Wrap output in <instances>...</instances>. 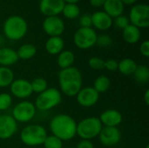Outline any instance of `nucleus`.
<instances>
[{
  "label": "nucleus",
  "mask_w": 149,
  "mask_h": 148,
  "mask_svg": "<svg viewBox=\"0 0 149 148\" xmlns=\"http://www.w3.org/2000/svg\"><path fill=\"white\" fill-rule=\"evenodd\" d=\"M58 80L60 92L67 97H75L83 87L82 73L74 66L60 70Z\"/></svg>",
  "instance_id": "obj_1"
},
{
  "label": "nucleus",
  "mask_w": 149,
  "mask_h": 148,
  "mask_svg": "<svg viewBox=\"0 0 149 148\" xmlns=\"http://www.w3.org/2000/svg\"><path fill=\"white\" fill-rule=\"evenodd\" d=\"M49 126L52 134L62 141H69L77 135V122L68 114L55 115L51 120Z\"/></svg>",
  "instance_id": "obj_2"
},
{
  "label": "nucleus",
  "mask_w": 149,
  "mask_h": 148,
  "mask_svg": "<svg viewBox=\"0 0 149 148\" xmlns=\"http://www.w3.org/2000/svg\"><path fill=\"white\" fill-rule=\"evenodd\" d=\"M3 31L6 38L11 41H17L24 38L27 34L28 24L21 16H10L3 24Z\"/></svg>",
  "instance_id": "obj_3"
},
{
  "label": "nucleus",
  "mask_w": 149,
  "mask_h": 148,
  "mask_svg": "<svg viewBox=\"0 0 149 148\" xmlns=\"http://www.w3.org/2000/svg\"><path fill=\"white\" fill-rule=\"evenodd\" d=\"M62 102V93L58 88L50 87L43 92L38 94L34 105L37 111L47 112L50 111Z\"/></svg>",
  "instance_id": "obj_4"
},
{
  "label": "nucleus",
  "mask_w": 149,
  "mask_h": 148,
  "mask_svg": "<svg viewBox=\"0 0 149 148\" xmlns=\"http://www.w3.org/2000/svg\"><path fill=\"white\" fill-rule=\"evenodd\" d=\"M47 135L46 129L43 126L32 124L28 125L22 129L19 138L25 146L38 147L43 145Z\"/></svg>",
  "instance_id": "obj_5"
},
{
  "label": "nucleus",
  "mask_w": 149,
  "mask_h": 148,
  "mask_svg": "<svg viewBox=\"0 0 149 148\" xmlns=\"http://www.w3.org/2000/svg\"><path fill=\"white\" fill-rule=\"evenodd\" d=\"M102 127L99 117H86L77 123V135L81 140H91L99 136Z\"/></svg>",
  "instance_id": "obj_6"
},
{
  "label": "nucleus",
  "mask_w": 149,
  "mask_h": 148,
  "mask_svg": "<svg viewBox=\"0 0 149 148\" xmlns=\"http://www.w3.org/2000/svg\"><path fill=\"white\" fill-rule=\"evenodd\" d=\"M98 34L93 27H79L73 35V43L80 50H87L96 45Z\"/></svg>",
  "instance_id": "obj_7"
},
{
  "label": "nucleus",
  "mask_w": 149,
  "mask_h": 148,
  "mask_svg": "<svg viewBox=\"0 0 149 148\" xmlns=\"http://www.w3.org/2000/svg\"><path fill=\"white\" fill-rule=\"evenodd\" d=\"M128 19L131 24L139 29L149 26V6L147 3H135L129 11Z\"/></svg>",
  "instance_id": "obj_8"
},
{
  "label": "nucleus",
  "mask_w": 149,
  "mask_h": 148,
  "mask_svg": "<svg viewBox=\"0 0 149 148\" xmlns=\"http://www.w3.org/2000/svg\"><path fill=\"white\" fill-rule=\"evenodd\" d=\"M37 109L34 103L23 100L18 102L12 108L11 116L17 123H28L35 117Z\"/></svg>",
  "instance_id": "obj_9"
},
{
  "label": "nucleus",
  "mask_w": 149,
  "mask_h": 148,
  "mask_svg": "<svg viewBox=\"0 0 149 148\" xmlns=\"http://www.w3.org/2000/svg\"><path fill=\"white\" fill-rule=\"evenodd\" d=\"M42 28L49 37H61L65 30V24L58 16L46 17L42 23Z\"/></svg>",
  "instance_id": "obj_10"
},
{
  "label": "nucleus",
  "mask_w": 149,
  "mask_h": 148,
  "mask_svg": "<svg viewBox=\"0 0 149 148\" xmlns=\"http://www.w3.org/2000/svg\"><path fill=\"white\" fill-rule=\"evenodd\" d=\"M100 94L93 86H86L82 87L75 97L77 103L80 106L89 108L98 103L100 99Z\"/></svg>",
  "instance_id": "obj_11"
},
{
  "label": "nucleus",
  "mask_w": 149,
  "mask_h": 148,
  "mask_svg": "<svg viewBox=\"0 0 149 148\" xmlns=\"http://www.w3.org/2000/svg\"><path fill=\"white\" fill-rule=\"evenodd\" d=\"M10 95L14 96L17 99H24L31 96L32 90L31 86V82L24 79H14L11 85L9 86Z\"/></svg>",
  "instance_id": "obj_12"
},
{
  "label": "nucleus",
  "mask_w": 149,
  "mask_h": 148,
  "mask_svg": "<svg viewBox=\"0 0 149 148\" xmlns=\"http://www.w3.org/2000/svg\"><path fill=\"white\" fill-rule=\"evenodd\" d=\"M17 131V122L10 114H0V140L13 137Z\"/></svg>",
  "instance_id": "obj_13"
},
{
  "label": "nucleus",
  "mask_w": 149,
  "mask_h": 148,
  "mask_svg": "<svg viewBox=\"0 0 149 148\" xmlns=\"http://www.w3.org/2000/svg\"><path fill=\"white\" fill-rule=\"evenodd\" d=\"M98 137L103 146L113 147L120 141L121 132L118 127L103 126Z\"/></svg>",
  "instance_id": "obj_14"
},
{
  "label": "nucleus",
  "mask_w": 149,
  "mask_h": 148,
  "mask_svg": "<svg viewBox=\"0 0 149 148\" xmlns=\"http://www.w3.org/2000/svg\"><path fill=\"white\" fill-rule=\"evenodd\" d=\"M65 4L63 0H40L38 8L45 17H54L62 13Z\"/></svg>",
  "instance_id": "obj_15"
},
{
  "label": "nucleus",
  "mask_w": 149,
  "mask_h": 148,
  "mask_svg": "<svg viewBox=\"0 0 149 148\" xmlns=\"http://www.w3.org/2000/svg\"><path fill=\"white\" fill-rule=\"evenodd\" d=\"M99 119L103 126L110 127H118L123 120L121 113L116 109L105 110L101 113Z\"/></svg>",
  "instance_id": "obj_16"
},
{
  "label": "nucleus",
  "mask_w": 149,
  "mask_h": 148,
  "mask_svg": "<svg viewBox=\"0 0 149 148\" xmlns=\"http://www.w3.org/2000/svg\"><path fill=\"white\" fill-rule=\"evenodd\" d=\"M91 17L93 26L99 31H107L113 24V19L103 10L96 11Z\"/></svg>",
  "instance_id": "obj_17"
},
{
  "label": "nucleus",
  "mask_w": 149,
  "mask_h": 148,
  "mask_svg": "<svg viewBox=\"0 0 149 148\" xmlns=\"http://www.w3.org/2000/svg\"><path fill=\"white\" fill-rule=\"evenodd\" d=\"M102 7L103 11H105L113 19L122 15L125 9V5L120 0H106Z\"/></svg>",
  "instance_id": "obj_18"
},
{
  "label": "nucleus",
  "mask_w": 149,
  "mask_h": 148,
  "mask_svg": "<svg viewBox=\"0 0 149 148\" xmlns=\"http://www.w3.org/2000/svg\"><path fill=\"white\" fill-rule=\"evenodd\" d=\"M17 51L10 47H0V66L10 67L18 61Z\"/></svg>",
  "instance_id": "obj_19"
},
{
  "label": "nucleus",
  "mask_w": 149,
  "mask_h": 148,
  "mask_svg": "<svg viewBox=\"0 0 149 148\" xmlns=\"http://www.w3.org/2000/svg\"><path fill=\"white\" fill-rule=\"evenodd\" d=\"M65 47V42L61 37H50L45 44V51L50 55H58Z\"/></svg>",
  "instance_id": "obj_20"
},
{
  "label": "nucleus",
  "mask_w": 149,
  "mask_h": 148,
  "mask_svg": "<svg viewBox=\"0 0 149 148\" xmlns=\"http://www.w3.org/2000/svg\"><path fill=\"white\" fill-rule=\"evenodd\" d=\"M122 37L125 42L129 44H134L138 43L141 37V29L129 24L125 29L122 30Z\"/></svg>",
  "instance_id": "obj_21"
},
{
  "label": "nucleus",
  "mask_w": 149,
  "mask_h": 148,
  "mask_svg": "<svg viewBox=\"0 0 149 148\" xmlns=\"http://www.w3.org/2000/svg\"><path fill=\"white\" fill-rule=\"evenodd\" d=\"M74 62H75V54L70 50H63L58 55L57 64L60 68V70L73 66Z\"/></svg>",
  "instance_id": "obj_22"
},
{
  "label": "nucleus",
  "mask_w": 149,
  "mask_h": 148,
  "mask_svg": "<svg viewBox=\"0 0 149 148\" xmlns=\"http://www.w3.org/2000/svg\"><path fill=\"white\" fill-rule=\"evenodd\" d=\"M137 65V63L133 58H125L118 62V71L125 76H133Z\"/></svg>",
  "instance_id": "obj_23"
},
{
  "label": "nucleus",
  "mask_w": 149,
  "mask_h": 148,
  "mask_svg": "<svg viewBox=\"0 0 149 148\" xmlns=\"http://www.w3.org/2000/svg\"><path fill=\"white\" fill-rule=\"evenodd\" d=\"M18 59L22 60H29L32 58H34L37 54V47L30 43L23 44L19 46V48L16 51Z\"/></svg>",
  "instance_id": "obj_24"
},
{
  "label": "nucleus",
  "mask_w": 149,
  "mask_h": 148,
  "mask_svg": "<svg viewBox=\"0 0 149 148\" xmlns=\"http://www.w3.org/2000/svg\"><path fill=\"white\" fill-rule=\"evenodd\" d=\"M13 71L10 67L0 66V88L9 87L15 79Z\"/></svg>",
  "instance_id": "obj_25"
},
{
  "label": "nucleus",
  "mask_w": 149,
  "mask_h": 148,
  "mask_svg": "<svg viewBox=\"0 0 149 148\" xmlns=\"http://www.w3.org/2000/svg\"><path fill=\"white\" fill-rule=\"evenodd\" d=\"M110 86H111V81L106 75L98 76L95 79V80L93 82V87L100 94L105 93L106 92H107L109 90Z\"/></svg>",
  "instance_id": "obj_26"
},
{
  "label": "nucleus",
  "mask_w": 149,
  "mask_h": 148,
  "mask_svg": "<svg viewBox=\"0 0 149 148\" xmlns=\"http://www.w3.org/2000/svg\"><path fill=\"white\" fill-rule=\"evenodd\" d=\"M62 14L67 19H75L80 15V8L77 3H65Z\"/></svg>",
  "instance_id": "obj_27"
},
{
  "label": "nucleus",
  "mask_w": 149,
  "mask_h": 148,
  "mask_svg": "<svg viewBox=\"0 0 149 148\" xmlns=\"http://www.w3.org/2000/svg\"><path fill=\"white\" fill-rule=\"evenodd\" d=\"M133 76L134 79L141 84L148 83L149 80V68L144 65H137V68Z\"/></svg>",
  "instance_id": "obj_28"
},
{
  "label": "nucleus",
  "mask_w": 149,
  "mask_h": 148,
  "mask_svg": "<svg viewBox=\"0 0 149 148\" xmlns=\"http://www.w3.org/2000/svg\"><path fill=\"white\" fill-rule=\"evenodd\" d=\"M31 86L33 93L39 94L48 88V83L44 78L38 77L31 82Z\"/></svg>",
  "instance_id": "obj_29"
},
{
  "label": "nucleus",
  "mask_w": 149,
  "mask_h": 148,
  "mask_svg": "<svg viewBox=\"0 0 149 148\" xmlns=\"http://www.w3.org/2000/svg\"><path fill=\"white\" fill-rule=\"evenodd\" d=\"M44 148H63V141L54 135H47L44 143Z\"/></svg>",
  "instance_id": "obj_30"
},
{
  "label": "nucleus",
  "mask_w": 149,
  "mask_h": 148,
  "mask_svg": "<svg viewBox=\"0 0 149 148\" xmlns=\"http://www.w3.org/2000/svg\"><path fill=\"white\" fill-rule=\"evenodd\" d=\"M12 105V96L8 92L0 93V112L7 111Z\"/></svg>",
  "instance_id": "obj_31"
},
{
  "label": "nucleus",
  "mask_w": 149,
  "mask_h": 148,
  "mask_svg": "<svg viewBox=\"0 0 149 148\" xmlns=\"http://www.w3.org/2000/svg\"><path fill=\"white\" fill-rule=\"evenodd\" d=\"M88 65L91 69L100 71L105 69V60L99 57H92L88 60Z\"/></svg>",
  "instance_id": "obj_32"
},
{
  "label": "nucleus",
  "mask_w": 149,
  "mask_h": 148,
  "mask_svg": "<svg viewBox=\"0 0 149 148\" xmlns=\"http://www.w3.org/2000/svg\"><path fill=\"white\" fill-rule=\"evenodd\" d=\"M96 44L100 47H109L113 44V38L110 35L107 34L98 35Z\"/></svg>",
  "instance_id": "obj_33"
},
{
  "label": "nucleus",
  "mask_w": 149,
  "mask_h": 148,
  "mask_svg": "<svg viewBox=\"0 0 149 148\" xmlns=\"http://www.w3.org/2000/svg\"><path fill=\"white\" fill-rule=\"evenodd\" d=\"M129 24H130V22H129L128 17L123 14L114 18V25L120 30L125 29Z\"/></svg>",
  "instance_id": "obj_34"
},
{
  "label": "nucleus",
  "mask_w": 149,
  "mask_h": 148,
  "mask_svg": "<svg viewBox=\"0 0 149 148\" xmlns=\"http://www.w3.org/2000/svg\"><path fill=\"white\" fill-rule=\"evenodd\" d=\"M79 25L80 27L90 28L93 27L92 24V17L90 14H84L79 17Z\"/></svg>",
  "instance_id": "obj_35"
},
{
  "label": "nucleus",
  "mask_w": 149,
  "mask_h": 148,
  "mask_svg": "<svg viewBox=\"0 0 149 148\" xmlns=\"http://www.w3.org/2000/svg\"><path fill=\"white\" fill-rule=\"evenodd\" d=\"M105 69L107 70L108 72L118 71V61L112 58L105 60Z\"/></svg>",
  "instance_id": "obj_36"
},
{
  "label": "nucleus",
  "mask_w": 149,
  "mask_h": 148,
  "mask_svg": "<svg viewBox=\"0 0 149 148\" xmlns=\"http://www.w3.org/2000/svg\"><path fill=\"white\" fill-rule=\"evenodd\" d=\"M140 53L145 57V58H148L149 57V41L148 40H144L142 41V43L140 45L139 48Z\"/></svg>",
  "instance_id": "obj_37"
},
{
  "label": "nucleus",
  "mask_w": 149,
  "mask_h": 148,
  "mask_svg": "<svg viewBox=\"0 0 149 148\" xmlns=\"http://www.w3.org/2000/svg\"><path fill=\"white\" fill-rule=\"evenodd\" d=\"M75 148H94V145L92 140H81L78 142Z\"/></svg>",
  "instance_id": "obj_38"
},
{
  "label": "nucleus",
  "mask_w": 149,
  "mask_h": 148,
  "mask_svg": "<svg viewBox=\"0 0 149 148\" xmlns=\"http://www.w3.org/2000/svg\"><path fill=\"white\" fill-rule=\"evenodd\" d=\"M106 0H89L90 4L94 8H100L102 7L105 3Z\"/></svg>",
  "instance_id": "obj_39"
},
{
  "label": "nucleus",
  "mask_w": 149,
  "mask_h": 148,
  "mask_svg": "<svg viewBox=\"0 0 149 148\" xmlns=\"http://www.w3.org/2000/svg\"><path fill=\"white\" fill-rule=\"evenodd\" d=\"M120 1L123 3L124 5H132V6L138 2V0H120Z\"/></svg>",
  "instance_id": "obj_40"
},
{
  "label": "nucleus",
  "mask_w": 149,
  "mask_h": 148,
  "mask_svg": "<svg viewBox=\"0 0 149 148\" xmlns=\"http://www.w3.org/2000/svg\"><path fill=\"white\" fill-rule=\"evenodd\" d=\"M144 102L147 106L149 105V90H147L144 93Z\"/></svg>",
  "instance_id": "obj_41"
},
{
  "label": "nucleus",
  "mask_w": 149,
  "mask_h": 148,
  "mask_svg": "<svg viewBox=\"0 0 149 148\" xmlns=\"http://www.w3.org/2000/svg\"><path fill=\"white\" fill-rule=\"evenodd\" d=\"M63 1L65 2V3H77L80 0H63Z\"/></svg>",
  "instance_id": "obj_42"
},
{
  "label": "nucleus",
  "mask_w": 149,
  "mask_h": 148,
  "mask_svg": "<svg viewBox=\"0 0 149 148\" xmlns=\"http://www.w3.org/2000/svg\"><path fill=\"white\" fill-rule=\"evenodd\" d=\"M145 148H149V145H147V146H146V147Z\"/></svg>",
  "instance_id": "obj_43"
},
{
  "label": "nucleus",
  "mask_w": 149,
  "mask_h": 148,
  "mask_svg": "<svg viewBox=\"0 0 149 148\" xmlns=\"http://www.w3.org/2000/svg\"><path fill=\"white\" fill-rule=\"evenodd\" d=\"M64 148V147H63ZM65 148H75V147H65Z\"/></svg>",
  "instance_id": "obj_44"
}]
</instances>
